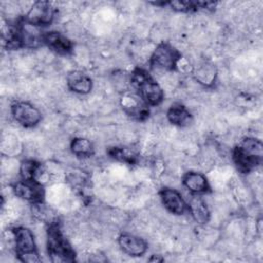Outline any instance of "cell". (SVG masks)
<instances>
[{
    "mask_svg": "<svg viewBox=\"0 0 263 263\" xmlns=\"http://www.w3.org/2000/svg\"><path fill=\"white\" fill-rule=\"evenodd\" d=\"M263 145L259 139L247 137L232 150V160L241 174H249L262 163Z\"/></svg>",
    "mask_w": 263,
    "mask_h": 263,
    "instance_id": "1",
    "label": "cell"
},
{
    "mask_svg": "<svg viewBox=\"0 0 263 263\" xmlns=\"http://www.w3.org/2000/svg\"><path fill=\"white\" fill-rule=\"evenodd\" d=\"M47 253L52 262H73L76 253L62 231L58 220L49 222L46 230Z\"/></svg>",
    "mask_w": 263,
    "mask_h": 263,
    "instance_id": "2",
    "label": "cell"
},
{
    "mask_svg": "<svg viewBox=\"0 0 263 263\" xmlns=\"http://www.w3.org/2000/svg\"><path fill=\"white\" fill-rule=\"evenodd\" d=\"M130 83L135 92L148 105H159L164 97L161 86L142 68H136L130 75Z\"/></svg>",
    "mask_w": 263,
    "mask_h": 263,
    "instance_id": "3",
    "label": "cell"
},
{
    "mask_svg": "<svg viewBox=\"0 0 263 263\" xmlns=\"http://www.w3.org/2000/svg\"><path fill=\"white\" fill-rule=\"evenodd\" d=\"M13 236L14 251L17 259L25 263L40 262L36 241L33 232L24 226H16L11 229Z\"/></svg>",
    "mask_w": 263,
    "mask_h": 263,
    "instance_id": "4",
    "label": "cell"
},
{
    "mask_svg": "<svg viewBox=\"0 0 263 263\" xmlns=\"http://www.w3.org/2000/svg\"><path fill=\"white\" fill-rule=\"evenodd\" d=\"M180 60L181 52L175 46L168 42H160L151 54L150 64L158 69L175 71Z\"/></svg>",
    "mask_w": 263,
    "mask_h": 263,
    "instance_id": "5",
    "label": "cell"
},
{
    "mask_svg": "<svg viewBox=\"0 0 263 263\" xmlns=\"http://www.w3.org/2000/svg\"><path fill=\"white\" fill-rule=\"evenodd\" d=\"M12 190L16 196L33 203L34 205L41 204L44 200V186L38 180L21 179V181H17L12 185Z\"/></svg>",
    "mask_w": 263,
    "mask_h": 263,
    "instance_id": "6",
    "label": "cell"
},
{
    "mask_svg": "<svg viewBox=\"0 0 263 263\" xmlns=\"http://www.w3.org/2000/svg\"><path fill=\"white\" fill-rule=\"evenodd\" d=\"M55 15V8L48 1H36L33 3L24 21L34 27H45L52 23Z\"/></svg>",
    "mask_w": 263,
    "mask_h": 263,
    "instance_id": "7",
    "label": "cell"
},
{
    "mask_svg": "<svg viewBox=\"0 0 263 263\" xmlns=\"http://www.w3.org/2000/svg\"><path fill=\"white\" fill-rule=\"evenodd\" d=\"M10 111L13 119L24 127H34L42 119L41 112L28 102L13 103Z\"/></svg>",
    "mask_w": 263,
    "mask_h": 263,
    "instance_id": "8",
    "label": "cell"
},
{
    "mask_svg": "<svg viewBox=\"0 0 263 263\" xmlns=\"http://www.w3.org/2000/svg\"><path fill=\"white\" fill-rule=\"evenodd\" d=\"M123 111L133 119L143 121L149 116V106L135 92L123 96L121 100Z\"/></svg>",
    "mask_w": 263,
    "mask_h": 263,
    "instance_id": "9",
    "label": "cell"
},
{
    "mask_svg": "<svg viewBox=\"0 0 263 263\" xmlns=\"http://www.w3.org/2000/svg\"><path fill=\"white\" fill-rule=\"evenodd\" d=\"M159 196L164 208L174 215H184L188 213V202L185 201L179 191L174 188L163 187L159 191Z\"/></svg>",
    "mask_w": 263,
    "mask_h": 263,
    "instance_id": "10",
    "label": "cell"
},
{
    "mask_svg": "<svg viewBox=\"0 0 263 263\" xmlns=\"http://www.w3.org/2000/svg\"><path fill=\"white\" fill-rule=\"evenodd\" d=\"M42 42L50 50L60 55L70 54L74 46L73 42L68 37L58 31L44 32L42 35Z\"/></svg>",
    "mask_w": 263,
    "mask_h": 263,
    "instance_id": "11",
    "label": "cell"
},
{
    "mask_svg": "<svg viewBox=\"0 0 263 263\" xmlns=\"http://www.w3.org/2000/svg\"><path fill=\"white\" fill-rule=\"evenodd\" d=\"M118 245L123 253L132 257L143 256L148 249L146 240L130 233H121L118 236Z\"/></svg>",
    "mask_w": 263,
    "mask_h": 263,
    "instance_id": "12",
    "label": "cell"
},
{
    "mask_svg": "<svg viewBox=\"0 0 263 263\" xmlns=\"http://www.w3.org/2000/svg\"><path fill=\"white\" fill-rule=\"evenodd\" d=\"M182 183L192 194L200 195L211 192L208 178L198 172H187L182 178Z\"/></svg>",
    "mask_w": 263,
    "mask_h": 263,
    "instance_id": "13",
    "label": "cell"
},
{
    "mask_svg": "<svg viewBox=\"0 0 263 263\" xmlns=\"http://www.w3.org/2000/svg\"><path fill=\"white\" fill-rule=\"evenodd\" d=\"M68 88L79 95H86L92 88L91 78L82 71L73 70L67 75Z\"/></svg>",
    "mask_w": 263,
    "mask_h": 263,
    "instance_id": "14",
    "label": "cell"
},
{
    "mask_svg": "<svg viewBox=\"0 0 263 263\" xmlns=\"http://www.w3.org/2000/svg\"><path fill=\"white\" fill-rule=\"evenodd\" d=\"M167 120L177 126L184 127L189 125L192 122V114L190 111L182 104L172 105L166 112Z\"/></svg>",
    "mask_w": 263,
    "mask_h": 263,
    "instance_id": "15",
    "label": "cell"
},
{
    "mask_svg": "<svg viewBox=\"0 0 263 263\" xmlns=\"http://www.w3.org/2000/svg\"><path fill=\"white\" fill-rule=\"evenodd\" d=\"M188 213L199 224H205L210 220L209 208L199 195L192 194V198L188 202Z\"/></svg>",
    "mask_w": 263,
    "mask_h": 263,
    "instance_id": "16",
    "label": "cell"
},
{
    "mask_svg": "<svg viewBox=\"0 0 263 263\" xmlns=\"http://www.w3.org/2000/svg\"><path fill=\"white\" fill-rule=\"evenodd\" d=\"M167 5L179 12H193L199 9H213L216 6L214 2H201V1H170Z\"/></svg>",
    "mask_w": 263,
    "mask_h": 263,
    "instance_id": "17",
    "label": "cell"
},
{
    "mask_svg": "<svg viewBox=\"0 0 263 263\" xmlns=\"http://www.w3.org/2000/svg\"><path fill=\"white\" fill-rule=\"evenodd\" d=\"M42 171V164L34 159L23 160L20 166L21 178L25 180H38V177Z\"/></svg>",
    "mask_w": 263,
    "mask_h": 263,
    "instance_id": "18",
    "label": "cell"
},
{
    "mask_svg": "<svg viewBox=\"0 0 263 263\" xmlns=\"http://www.w3.org/2000/svg\"><path fill=\"white\" fill-rule=\"evenodd\" d=\"M108 154L113 159L130 165L138 162V154L127 147H111L108 150Z\"/></svg>",
    "mask_w": 263,
    "mask_h": 263,
    "instance_id": "19",
    "label": "cell"
},
{
    "mask_svg": "<svg viewBox=\"0 0 263 263\" xmlns=\"http://www.w3.org/2000/svg\"><path fill=\"white\" fill-rule=\"evenodd\" d=\"M70 149L77 157H89L93 154V146L91 142L85 138H74L71 141Z\"/></svg>",
    "mask_w": 263,
    "mask_h": 263,
    "instance_id": "20",
    "label": "cell"
},
{
    "mask_svg": "<svg viewBox=\"0 0 263 263\" xmlns=\"http://www.w3.org/2000/svg\"><path fill=\"white\" fill-rule=\"evenodd\" d=\"M149 261H158V262H162L163 259H162V258H157V257H155V255H153V256L149 259Z\"/></svg>",
    "mask_w": 263,
    "mask_h": 263,
    "instance_id": "21",
    "label": "cell"
}]
</instances>
